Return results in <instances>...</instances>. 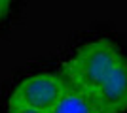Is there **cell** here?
<instances>
[{
	"instance_id": "obj_2",
	"label": "cell",
	"mask_w": 127,
	"mask_h": 113,
	"mask_svg": "<svg viewBox=\"0 0 127 113\" xmlns=\"http://www.w3.org/2000/svg\"><path fill=\"white\" fill-rule=\"evenodd\" d=\"M70 89L63 70H34L17 77L6 92L4 108H27L49 113Z\"/></svg>"
},
{
	"instance_id": "obj_3",
	"label": "cell",
	"mask_w": 127,
	"mask_h": 113,
	"mask_svg": "<svg viewBox=\"0 0 127 113\" xmlns=\"http://www.w3.org/2000/svg\"><path fill=\"white\" fill-rule=\"evenodd\" d=\"M49 113H102V111L85 94L70 87Z\"/></svg>"
},
{
	"instance_id": "obj_1",
	"label": "cell",
	"mask_w": 127,
	"mask_h": 113,
	"mask_svg": "<svg viewBox=\"0 0 127 113\" xmlns=\"http://www.w3.org/2000/svg\"><path fill=\"white\" fill-rule=\"evenodd\" d=\"M70 87L102 113H127V45L110 32L84 38L68 49L61 66Z\"/></svg>"
},
{
	"instance_id": "obj_4",
	"label": "cell",
	"mask_w": 127,
	"mask_h": 113,
	"mask_svg": "<svg viewBox=\"0 0 127 113\" xmlns=\"http://www.w3.org/2000/svg\"><path fill=\"white\" fill-rule=\"evenodd\" d=\"M15 0H0V27H6L11 19Z\"/></svg>"
},
{
	"instance_id": "obj_5",
	"label": "cell",
	"mask_w": 127,
	"mask_h": 113,
	"mask_svg": "<svg viewBox=\"0 0 127 113\" xmlns=\"http://www.w3.org/2000/svg\"><path fill=\"white\" fill-rule=\"evenodd\" d=\"M4 113H44L38 109H27V108H4Z\"/></svg>"
}]
</instances>
